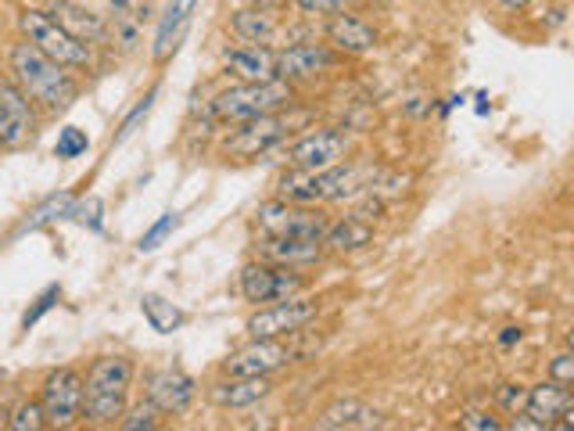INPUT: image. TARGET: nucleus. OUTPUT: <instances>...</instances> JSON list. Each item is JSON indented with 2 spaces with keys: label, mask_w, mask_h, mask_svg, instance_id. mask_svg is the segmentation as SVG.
<instances>
[{
  "label": "nucleus",
  "mask_w": 574,
  "mask_h": 431,
  "mask_svg": "<svg viewBox=\"0 0 574 431\" xmlns=\"http://www.w3.org/2000/svg\"><path fill=\"white\" fill-rule=\"evenodd\" d=\"M84 399H87V377L76 367H58L47 374L40 388V407H44L47 428H73L84 421Z\"/></svg>",
  "instance_id": "7"
},
{
  "label": "nucleus",
  "mask_w": 574,
  "mask_h": 431,
  "mask_svg": "<svg viewBox=\"0 0 574 431\" xmlns=\"http://www.w3.org/2000/svg\"><path fill=\"white\" fill-rule=\"evenodd\" d=\"M73 209H76V198H73V195H54V198H47L36 212L25 216V223L19 226V234H25V231H40V226H47V223H54V220H62V216H73Z\"/></svg>",
  "instance_id": "26"
},
{
  "label": "nucleus",
  "mask_w": 574,
  "mask_h": 431,
  "mask_svg": "<svg viewBox=\"0 0 574 431\" xmlns=\"http://www.w3.org/2000/svg\"><path fill=\"white\" fill-rule=\"evenodd\" d=\"M317 428H323V431H371V428H380V413L374 407H366L363 399H338L320 413Z\"/></svg>",
  "instance_id": "22"
},
{
  "label": "nucleus",
  "mask_w": 574,
  "mask_h": 431,
  "mask_svg": "<svg viewBox=\"0 0 574 431\" xmlns=\"http://www.w3.org/2000/svg\"><path fill=\"white\" fill-rule=\"evenodd\" d=\"M11 79L25 90V98H30L40 112H51V115L73 108V101L79 98V84L73 69L47 58L30 40L11 47Z\"/></svg>",
  "instance_id": "1"
},
{
  "label": "nucleus",
  "mask_w": 574,
  "mask_h": 431,
  "mask_svg": "<svg viewBox=\"0 0 574 431\" xmlns=\"http://www.w3.org/2000/svg\"><path fill=\"white\" fill-rule=\"evenodd\" d=\"M238 288H241V299L252 302V306H269V302H284L291 295H302L306 291V277L298 269H287V266H273L255 259L241 269L238 277Z\"/></svg>",
  "instance_id": "8"
},
{
  "label": "nucleus",
  "mask_w": 574,
  "mask_h": 431,
  "mask_svg": "<svg viewBox=\"0 0 574 431\" xmlns=\"http://www.w3.org/2000/svg\"><path fill=\"white\" fill-rule=\"evenodd\" d=\"M510 417H514V421H510L514 431H542V424L531 413H525V410L521 413H510Z\"/></svg>",
  "instance_id": "38"
},
{
  "label": "nucleus",
  "mask_w": 574,
  "mask_h": 431,
  "mask_svg": "<svg viewBox=\"0 0 574 431\" xmlns=\"http://www.w3.org/2000/svg\"><path fill=\"white\" fill-rule=\"evenodd\" d=\"M255 226L258 234L266 237H306L323 245V234L327 226H331V220L320 212V206H298V201L273 198L255 209Z\"/></svg>",
  "instance_id": "5"
},
{
  "label": "nucleus",
  "mask_w": 574,
  "mask_h": 431,
  "mask_svg": "<svg viewBox=\"0 0 574 431\" xmlns=\"http://www.w3.org/2000/svg\"><path fill=\"white\" fill-rule=\"evenodd\" d=\"M8 428H15V431L47 428V417H44V407H40V399H22L19 407L8 413Z\"/></svg>",
  "instance_id": "27"
},
{
  "label": "nucleus",
  "mask_w": 574,
  "mask_h": 431,
  "mask_svg": "<svg viewBox=\"0 0 574 431\" xmlns=\"http://www.w3.org/2000/svg\"><path fill=\"white\" fill-rule=\"evenodd\" d=\"M345 155H349V133L341 126H320V130H309L306 137H298L287 147V166L320 173L345 162Z\"/></svg>",
  "instance_id": "11"
},
{
  "label": "nucleus",
  "mask_w": 574,
  "mask_h": 431,
  "mask_svg": "<svg viewBox=\"0 0 574 431\" xmlns=\"http://www.w3.org/2000/svg\"><path fill=\"white\" fill-rule=\"evenodd\" d=\"M19 25L30 44H36L40 51L47 54V58H54L58 65H65V69H90L93 54H90V44H84L79 36H73L65 30V25L54 22L47 11H22L19 15Z\"/></svg>",
  "instance_id": "4"
},
{
  "label": "nucleus",
  "mask_w": 574,
  "mask_h": 431,
  "mask_svg": "<svg viewBox=\"0 0 574 431\" xmlns=\"http://www.w3.org/2000/svg\"><path fill=\"white\" fill-rule=\"evenodd\" d=\"M306 112H298V108H284V112H269V115H258V119H249V123H241V130L234 137L227 141V155L234 158H255V155H266L273 147H280L287 137H295V130L306 123Z\"/></svg>",
  "instance_id": "6"
},
{
  "label": "nucleus",
  "mask_w": 574,
  "mask_h": 431,
  "mask_svg": "<svg viewBox=\"0 0 574 431\" xmlns=\"http://www.w3.org/2000/svg\"><path fill=\"white\" fill-rule=\"evenodd\" d=\"M58 299H62V288H58V285H47L44 291H40V295H36V302H33V309H25V317H22V328H25V331H30V328H33V323H36L40 317H44V313H47V309H54V306H58Z\"/></svg>",
  "instance_id": "31"
},
{
  "label": "nucleus",
  "mask_w": 574,
  "mask_h": 431,
  "mask_svg": "<svg viewBox=\"0 0 574 431\" xmlns=\"http://www.w3.org/2000/svg\"><path fill=\"white\" fill-rule=\"evenodd\" d=\"M176 226H180V212H166L155 226H147V231H144V237H141V252H155V248L162 245V241H166V237L176 231Z\"/></svg>",
  "instance_id": "30"
},
{
  "label": "nucleus",
  "mask_w": 574,
  "mask_h": 431,
  "mask_svg": "<svg viewBox=\"0 0 574 431\" xmlns=\"http://www.w3.org/2000/svg\"><path fill=\"white\" fill-rule=\"evenodd\" d=\"M327 44H331L341 58H360L377 47V30L355 11H338L327 22Z\"/></svg>",
  "instance_id": "14"
},
{
  "label": "nucleus",
  "mask_w": 574,
  "mask_h": 431,
  "mask_svg": "<svg viewBox=\"0 0 574 431\" xmlns=\"http://www.w3.org/2000/svg\"><path fill=\"white\" fill-rule=\"evenodd\" d=\"M374 241V223L363 220V216H341L338 223L327 226L323 234V248L334 252V255H349V252H360Z\"/></svg>",
  "instance_id": "24"
},
{
  "label": "nucleus",
  "mask_w": 574,
  "mask_h": 431,
  "mask_svg": "<svg viewBox=\"0 0 574 431\" xmlns=\"http://www.w3.org/2000/svg\"><path fill=\"white\" fill-rule=\"evenodd\" d=\"M291 4L309 15H338V11H352L355 0H291Z\"/></svg>",
  "instance_id": "32"
},
{
  "label": "nucleus",
  "mask_w": 574,
  "mask_h": 431,
  "mask_svg": "<svg viewBox=\"0 0 574 431\" xmlns=\"http://www.w3.org/2000/svg\"><path fill=\"white\" fill-rule=\"evenodd\" d=\"M298 101V87L284 84V79H266V84H238L223 93H216L212 119L220 123H249V119L284 112Z\"/></svg>",
  "instance_id": "3"
},
{
  "label": "nucleus",
  "mask_w": 574,
  "mask_h": 431,
  "mask_svg": "<svg viewBox=\"0 0 574 431\" xmlns=\"http://www.w3.org/2000/svg\"><path fill=\"white\" fill-rule=\"evenodd\" d=\"M460 428H467V431H499L503 421H499V417L485 413V410H467L460 417Z\"/></svg>",
  "instance_id": "34"
},
{
  "label": "nucleus",
  "mask_w": 574,
  "mask_h": 431,
  "mask_svg": "<svg viewBox=\"0 0 574 431\" xmlns=\"http://www.w3.org/2000/svg\"><path fill=\"white\" fill-rule=\"evenodd\" d=\"M141 313H144L147 323H152V331H158V334H173L187 320L184 309L173 306L169 299H162V295H144V299H141Z\"/></svg>",
  "instance_id": "25"
},
{
  "label": "nucleus",
  "mask_w": 574,
  "mask_h": 431,
  "mask_svg": "<svg viewBox=\"0 0 574 431\" xmlns=\"http://www.w3.org/2000/svg\"><path fill=\"white\" fill-rule=\"evenodd\" d=\"M298 353L284 339H252L238 353H230L223 360V374L227 377H269L280 367H287Z\"/></svg>",
  "instance_id": "12"
},
{
  "label": "nucleus",
  "mask_w": 574,
  "mask_h": 431,
  "mask_svg": "<svg viewBox=\"0 0 574 431\" xmlns=\"http://www.w3.org/2000/svg\"><path fill=\"white\" fill-rule=\"evenodd\" d=\"M341 65V54L331 44H291L277 51V79L284 84H312L323 73H331Z\"/></svg>",
  "instance_id": "13"
},
{
  "label": "nucleus",
  "mask_w": 574,
  "mask_h": 431,
  "mask_svg": "<svg viewBox=\"0 0 574 431\" xmlns=\"http://www.w3.org/2000/svg\"><path fill=\"white\" fill-rule=\"evenodd\" d=\"M571 385L564 382H539L528 388V402H525V413H531L542 428H556V421L564 417L567 402H571Z\"/></svg>",
  "instance_id": "21"
},
{
  "label": "nucleus",
  "mask_w": 574,
  "mask_h": 431,
  "mask_svg": "<svg viewBox=\"0 0 574 431\" xmlns=\"http://www.w3.org/2000/svg\"><path fill=\"white\" fill-rule=\"evenodd\" d=\"M499 342H503V345H514V342H521V328H507V331L499 334Z\"/></svg>",
  "instance_id": "40"
},
{
  "label": "nucleus",
  "mask_w": 574,
  "mask_h": 431,
  "mask_svg": "<svg viewBox=\"0 0 574 431\" xmlns=\"http://www.w3.org/2000/svg\"><path fill=\"white\" fill-rule=\"evenodd\" d=\"M73 216H79V223H87L90 231H101V201H90V206L73 209Z\"/></svg>",
  "instance_id": "37"
},
{
  "label": "nucleus",
  "mask_w": 574,
  "mask_h": 431,
  "mask_svg": "<svg viewBox=\"0 0 574 431\" xmlns=\"http://www.w3.org/2000/svg\"><path fill=\"white\" fill-rule=\"evenodd\" d=\"M556 428H574V396H571V402H567L564 417H560V421H556Z\"/></svg>",
  "instance_id": "39"
},
{
  "label": "nucleus",
  "mask_w": 574,
  "mask_h": 431,
  "mask_svg": "<svg viewBox=\"0 0 574 431\" xmlns=\"http://www.w3.org/2000/svg\"><path fill=\"white\" fill-rule=\"evenodd\" d=\"M223 65L230 76L241 79V84H266V79H277V51L273 47L238 44L223 54Z\"/></svg>",
  "instance_id": "17"
},
{
  "label": "nucleus",
  "mask_w": 574,
  "mask_h": 431,
  "mask_svg": "<svg viewBox=\"0 0 574 431\" xmlns=\"http://www.w3.org/2000/svg\"><path fill=\"white\" fill-rule=\"evenodd\" d=\"M152 101H155V90H152V93H147V98H144V101H141V104H136V108H133V112L126 115V123H122V126H119V133H115V144H119V141H126V137H130V133L136 130V123H141V119H144L147 112H152Z\"/></svg>",
  "instance_id": "35"
},
{
  "label": "nucleus",
  "mask_w": 574,
  "mask_h": 431,
  "mask_svg": "<svg viewBox=\"0 0 574 431\" xmlns=\"http://www.w3.org/2000/svg\"><path fill=\"white\" fill-rule=\"evenodd\" d=\"M273 393L269 377H227V382L209 388V399L220 410H249Z\"/></svg>",
  "instance_id": "20"
},
{
  "label": "nucleus",
  "mask_w": 574,
  "mask_h": 431,
  "mask_svg": "<svg viewBox=\"0 0 574 431\" xmlns=\"http://www.w3.org/2000/svg\"><path fill=\"white\" fill-rule=\"evenodd\" d=\"M230 33H234L241 44H255V47H277V40L284 33L280 19L266 8H241L230 19Z\"/></svg>",
  "instance_id": "18"
},
{
  "label": "nucleus",
  "mask_w": 574,
  "mask_h": 431,
  "mask_svg": "<svg viewBox=\"0 0 574 431\" xmlns=\"http://www.w3.org/2000/svg\"><path fill=\"white\" fill-rule=\"evenodd\" d=\"M327 248L320 241H306V237H258L255 245V259L273 263V266H287V269H306L323 263Z\"/></svg>",
  "instance_id": "15"
},
{
  "label": "nucleus",
  "mask_w": 574,
  "mask_h": 431,
  "mask_svg": "<svg viewBox=\"0 0 574 431\" xmlns=\"http://www.w3.org/2000/svg\"><path fill=\"white\" fill-rule=\"evenodd\" d=\"M158 417H162V410L155 407L152 399H147V402H141V407H133L130 413H122L119 428H122V431H155V428L162 424Z\"/></svg>",
  "instance_id": "28"
},
{
  "label": "nucleus",
  "mask_w": 574,
  "mask_h": 431,
  "mask_svg": "<svg viewBox=\"0 0 574 431\" xmlns=\"http://www.w3.org/2000/svg\"><path fill=\"white\" fill-rule=\"evenodd\" d=\"M567 353H574V323L567 328Z\"/></svg>",
  "instance_id": "42"
},
{
  "label": "nucleus",
  "mask_w": 574,
  "mask_h": 431,
  "mask_svg": "<svg viewBox=\"0 0 574 431\" xmlns=\"http://www.w3.org/2000/svg\"><path fill=\"white\" fill-rule=\"evenodd\" d=\"M133 360L126 356H98L87 371V399L84 421L90 428H115L126 413V399L133 388Z\"/></svg>",
  "instance_id": "2"
},
{
  "label": "nucleus",
  "mask_w": 574,
  "mask_h": 431,
  "mask_svg": "<svg viewBox=\"0 0 574 431\" xmlns=\"http://www.w3.org/2000/svg\"><path fill=\"white\" fill-rule=\"evenodd\" d=\"M550 377L553 382H564L574 388V353H560L550 360Z\"/></svg>",
  "instance_id": "36"
},
{
  "label": "nucleus",
  "mask_w": 574,
  "mask_h": 431,
  "mask_svg": "<svg viewBox=\"0 0 574 431\" xmlns=\"http://www.w3.org/2000/svg\"><path fill=\"white\" fill-rule=\"evenodd\" d=\"M198 396L195 377L184 374L180 367H162L147 377V399L155 402L162 413H184Z\"/></svg>",
  "instance_id": "16"
},
{
  "label": "nucleus",
  "mask_w": 574,
  "mask_h": 431,
  "mask_svg": "<svg viewBox=\"0 0 574 431\" xmlns=\"http://www.w3.org/2000/svg\"><path fill=\"white\" fill-rule=\"evenodd\" d=\"M195 8H198V0H169L166 15H162L158 30H155V47H152V58L158 65L169 62V54H176V47H180L190 19H195Z\"/></svg>",
  "instance_id": "19"
},
{
  "label": "nucleus",
  "mask_w": 574,
  "mask_h": 431,
  "mask_svg": "<svg viewBox=\"0 0 574 431\" xmlns=\"http://www.w3.org/2000/svg\"><path fill=\"white\" fill-rule=\"evenodd\" d=\"M47 15L58 25H65L73 36L84 40V44H98V40H104V33H108L104 19L93 15V11H87L84 4H76V0H51Z\"/></svg>",
  "instance_id": "23"
},
{
  "label": "nucleus",
  "mask_w": 574,
  "mask_h": 431,
  "mask_svg": "<svg viewBox=\"0 0 574 431\" xmlns=\"http://www.w3.org/2000/svg\"><path fill=\"white\" fill-rule=\"evenodd\" d=\"M496 399H499V407L507 413H521L525 402H528V388L525 385H499Z\"/></svg>",
  "instance_id": "33"
},
{
  "label": "nucleus",
  "mask_w": 574,
  "mask_h": 431,
  "mask_svg": "<svg viewBox=\"0 0 574 431\" xmlns=\"http://www.w3.org/2000/svg\"><path fill=\"white\" fill-rule=\"evenodd\" d=\"M320 306L306 299V295H291L284 302L258 306L249 317V334L252 339H287V334L306 331L312 320H317Z\"/></svg>",
  "instance_id": "9"
},
{
  "label": "nucleus",
  "mask_w": 574,
  "mask_h": 431,
  "mask_svg": "<svg viewBox=\"0 0 574 431\" xmlns=\"http://www.w3.org/2000/svg\"><path fill=\"white\" fill-rule=\"evenodd\" d=\"M528 4H531V0H499L503 11H525Z\"/></svg>",
  "instance_id": "41"
},
{
  "label": "nucleus",
  "mask_w": 574,
  "mask_h": 431,
  "mask_svg": "<svg viewBox=\"0 0 574 431\" xmlns=\"http://www.w3.org/2000/svg\"><path fill=\"white\" fill-rule=\"evenodd\" d=\"M40 108L25 98V90L15 79H0V147L8 152H19V147L36 141V126H40Z\"/></svg>",
  "instance_id": "10"
},
{
  "label": "nucleus",
  "mask_w": 574,
  "mask_h": 431,
  "mask_svg": "<svg viewBox=\"0 0 574 431\" xmlns=\"http://www.w3.org/2000/svg\"><path fill=\"white\" fill-rule=\"evenodd\" d=\"M90 147V141H87V133L79 130V126H65L62 133H58V141H54V155L58 158H79Z\"/></svg>",
  "instance_id": "29"
}]
</instances>
